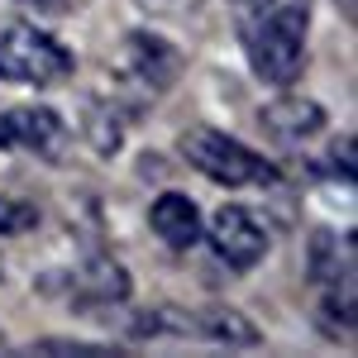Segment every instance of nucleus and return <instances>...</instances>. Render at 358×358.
Here are the masks:
<instances>
[{
  "instance_id": "obj_1",
  "label": "nucleus",
  "mask_w": 358,
  "mask_h": 358,
  "mask_svg": "<svg viewBox=\"0 0 358 358\" xmlns=\"http://www.w3.org/2000/svg\"><path fill=\"white\" fill-rule=\"evenodd\" d=\"M306 0H268V10L248 24V62L268 86H292L306 67Z\"/></svg>"
},
{
  "instance_id": "obj_2",
  "label": "nucleus",
  "mask_w": 358,
  "mask_h": 358,
  "mask_svg": "<svg viewBox=\"0 0 358 358\" xmlns=\"http://www.w3.org/2000/svg\"><path fill=\"white\" fill-rule=\"evenodd\" d=\"M177 148H182V158H187L201 177H210V182H220V187H253V182H268V177H273V167L263 163L253 148H244L239 138L220 134V129H210V124H192L187 134L177 138Z\"/></svg>"
},
{
  "instance_id": "obj_3",
  "label": "nucleus",
  "mask_w": 358,
  "mask_h": 358,
  "mask_svg": "<svg viewBox=\"0 0 358 358\" xmlns=\"http://www.w3.org/2000/svg\"><path fill=\"white\" fill-rule=\"evenodd\" d=\"M72 77V53L57 43L53 34L34 24L0 29V82H24V86H53Z\"/></svg>"
},
{
  "instance_id": "obj_4",
  "label": "nucleus",
  "mask_w": 358,
  "mask_h": 358,
  "mask_svg": "<svg viewBox=\"0 0 358 358\" xmlns=\"http://www.w3.org/2000/svg\"><path fill=\"white\" fill-rule=\"evenodd\" d=\"M0 148L34 153L43 163H62V153H67V124L48 106H15V110L0 115Z\"/></svg>"
},
{
  "instance_id": "obj_5",
  "label": "nucleus",
  "mask_w": 358,
  "mask_h": 358,
  "mask_svg": "<svg viewBox=\"0 0 358 358\" xmlns=\"http://www.w3.org/2000/svg\"><path fill=\"white\" fill-rule=\"evenodd\" d=\"M210 244L234 273H248L268 258V229L248 215L244 206H220L210 220Z\"/></svg>"
},
{
  "instance_id": "obj_6",
  "label": "nucleus",
  "mask_w": 358,
  "mask_h": 358,
  "mask_svg": "<svg viewBox=\"0 0 358 358\" xmlns=\"http://www.w3.org/2000/svg\"><path fill=\"white\" fill-rule=\"evenodd\" d=\"M124 67H129V77H134L143 91L163 96L167 86L182 77V53H177L167 38H158V34L134 29V34H124Z\"/></svg>"
},
{
  "instance_id": "obj_7",
  "label": "nucleus",
  "mask_w": 358,
  "mask_h": 358,
  "mask_svg": "<svg viewBox=\"0 0 358 358\" xmlns=\"http://www.w3.org/2000/svg\"><path fill=\"white\" fill-rule=\"evenodd\" d=\"M263 134H273L277 143H301V138L320 134L325 129V110L310 101V96H277L258 110Z\"/></svg>"
},
{
  "instance_id": "obj_8",
  "label": "nucleus",
  "mask_w": 358,
  "mask_h": 358,
  "mask_svg": "<svg viewBox=\"0 0 358 358\" xmlns=\"http://www.w3.org/2000/svg\"><path fill=\"white\" fill-rule=\"evenodd\" d=\"M72 296H77L82 310H110V306L129 301V273H124L115 258L96 253V258H86V268L77 273Z\"/></svg>"
},
{
  "instance_id": "obj_9",
  "label": "nucleus",
  "mask_w": 358,
  "mask_h": 358,
  "mask_svg": "<svg viewBox=\"0 0 358 358\" xmlns=\"http://www.w3.org/2000/svg\"><path fill=\"white\" fill-rule=\"evenodd\" d=\"M148 224L153 234L163 239L167 248H192L201 239V210H196L192 196L182 192H163L153 206H148Z\"/></svg>"
},
{
  "instance_id": "obj_10",
  "label": "nucleus",
  "mask_w": 358,
  "mask_h": 358,
  "mask_svg": "<svg viewBox=\"0 0 358 358\" xmlns=\"http://www.w3.org/2000/svg\"><path fill=\"white\" fill-rule=\"evenodd\" d=\"M306 273H310L315 287H354V244H349V234L334 239L330 229H315Z\"/></svg>"
},
{
  "instance_id": "obj_11",
  "label": "nucleus",
  "mask_w": 358,
  "mask_h": 358,
  "mask_svg": "<svg viewBox=\"0 0 358 358\" xmlns=\"http://www.w3.org/2000/svg\"><path fill=\"white\" fill-rule=\"evenodd\" d=\"M192 334L210 339V344H224V349H253V344H263V330L248 320L244 310H234V306L196 310L192 315Z\"/></svg>"
},
{
  "instance_id": "obj_12",
  "label": "nucleus",
  "mask_w": 358,
  "mask_h": 358,
  "mask_svg": "<svg viewBox=\"0 0 358 358\" xmlns=\"http://www.w3.org/2000/svg\"><path fill=\"white\" fill-rule=\"evenodd\" d=\"M82 134H86V143H91V148H96L101 158L120 153V143H124V124H120V110H110L106 101H86Z\"/></svg>"
},
{
  "instance_id": "obj_13",
  "label": "nucleus",
  "mask_w": 358,
  "mask_h": 358,
  "mask_svg": "<svg viewBox=\"0 0 358 358\" xmlns=\"http://www.w3.org/2000/svg\"><path fill=\"white\" fill-rule=\"evenodd\" d=\"M320 315H325V320H320L325 334H334V339H339V334L354 339V287H344V292L330 287V296L320 301Z\"/></svg>"
},
{
  "instance_id": "obj_14",
  "label": "nucleus",
  "mask_w": 358,
  "mask_h": 358,
  "mask_svg": "<svg viewBox=\"0 0 358 358\" xmlns=\"http://www.w3.org/2000/svg\"><path fill=\"white\" fill-rule=\"evenodd\" d=\"M29 354H43V358H106V354H115V349L91 344V339H38Z\"/></svg>"
},
{
  "instance_id": "obj_15",
  "label": "nucleus",
  "mask_w": 358,
  "mask_h": 358,
  "mask_svg": "<svg viewBox=\"0 0 358 358\" xmlns=\"http://www.w3.org/2000/svg\"><path fill=\"white\" fill-rule=\"evenodd\" d=\"M38 224V206L20 196H0V234H29Z\"/></svg>"
},
{
  "instance_id": "obj_16",
  "label": "nucleus",
  "mask_w": 358,
  "mask_h": 358,
  "mask_svg": "<svg viewBox=\"0 0 358 358\" xmlns=\"http://www.w3.org/2000/svg\"><path fill=\"white\" fill-rule=\"evenodd\" d=\"M148 20H187L201 10V0H134Z\"/></svg>"
},
{
  "instance_id": "obj_17",
  "label": "nucleus",
  "mask_w": 358,
  "mask_h": 358,
  "mask_svg": "<svg viewBox=\"0 0 358 358\" xmlns=\"http://www.w3.org/2000/svg\"><path fill=\"white\" fill-rule=\"evenodd\" d=\"M330 163H334V172H339L344 182H354V172H358V163H354V134H344V138H334V143H330Z\"/></svg>"
},
{
  "instance_id": "obj_18",
  "label": "nucleus",
  "mask_w": 358,
  "mask_h": 358,
  "mask_svg": "<svg viewBox=\"0 0 358 358\" xmlns=\"http://www.w3.org/2000/svg\"><path fill=\"white\" fill-rule=\"evenodd\" d=\"M24 5H34V10H48V15H67V5H72V0H24Z\"/></svg>"
},
{
  "instance_id": "obj_19",
  "label": "nucleus",
  "mask_w": 358,
  "mask_h": 358,
  "mask_svg": "<svg viewBox=\"0 0 358 358\" xmlns=\"http://www.w3.org/2000/svg\"><path fill=\"white\" fill-rule=\"evenodd\" d=\"M5 349H10V339H5V334H0V354H5Z\"/></svg>"
},
{
  "instance_id": "obj_20",
  "label": "nucleus",
  "mask_w": 358,
  "mask_h": 358,
  "mask_svg": "<svg viewBox=\"0 0 358 358\" xmlns=\"http://www.w3.org/2000/svg\"><path fill=\"white\" fill-rule=\"evenodd\" d=\"M0 282H5V258H0Z\"/></svg>"
}]
</instances>
